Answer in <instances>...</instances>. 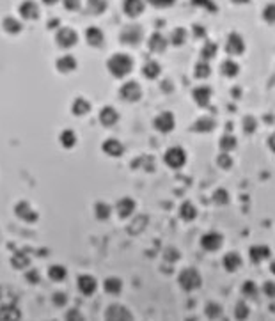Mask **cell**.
I'll return each instance as SVG.
<instances>
[{
  "mask_svg": "<svg viewBox=\"0 0 275 321\" xmlns=\"http://www.w3.org/2000/svg\"><path fill=\"white\" fill-rule=\"evenodd\" d=\"M107 68H108V71L112 73V77L123 78V77H126V75H130V71L133 69V60H132V57L126 54H116L108 59Z\"/></svg>",
  "mask_w": 275,
  "mask_h": 321,
  "instance_id": "6da1fadb",
  "label": "cell"
},
{
  "mask_svg": "<svg viewBox=\"0 0 275 321\" xmlns=\"http://www.w3.org/2000/svg\"><path fill=\"white\" fill-rule=\"evenodd\" d=\"M177 284H179L185 291H194L197 287H201L202 279L196 268H185V270L179 273V277H177Z\"/></svg>",
  "mask_w": 275,
  "mask_h": 321,
  "instance_id": "7a4b0ae2",
  "label": "cell"
},
{
  "mask_svg": "<svg viewBox=\"0 0 275 321\" xmlns=\"http://www.w3.org/2000/svg\"><path fill=\"white\" fill-rule=\"evenodd\" d=\"M163 160L172 169H181L185 165V161H187V153H185L183 147H171V149L165 151Z\"/></svg>",
  "mask_w": 275,
  "mask_h": 321,
  "instance_id": "3957f363",
  "label": "cell"
},
{
  "mask_svg": "<svg viewBox=\"0 0 275 321\" xmlns=\"http://www.w3.org/2000/svg\"><path fill=\"white\" fill-rule=\"evenodd\" d=\"M55 41L59 43L60 48H71V46L77 44L79 36H77V32H75L71 27H62V29L57 32V36H55Z\"/></svg>",
  "mask_w": 275,
  "mask_h": 321,
  "instance_id": "277c9868",
  "label": "cell"
},
{
  "mask_svg": "<svg viewBox=\"0 0 275 321\" xmlns=\"http://www.w3.org/2000/svg\"><path fill=\"white\" fill-rule=\"evenodd\" d=\"M119 38L124 44H138V41L142 39V29L138 25H128L123 29Z\"/></svg>",
  "mask_w": 275,
  "mask_h": 321,
  "instance_id": "5b68a950",
  "label": "cell"
},
{
  "mask_svg": "<svg viewBox=\"0 0 275 321\" xmlns=\"http://www.w3.org/2000/svg\"><path fill=\"white\" fill-rule=\"evenodd\" d=\"M222 243H224V236L218 233H208L204 234L201 238V247L204 248V250H208V252H215V250H218V248L222 247Z\"/></svg>",
  "mask_w": 275,
  "mask_h": 321,
  "instance_id": "8992f818",
  "label": "cell"
},
{
  "mask_svg": "<svg viewBox=\"0 0 275 321\" xmlns=\"http://www.w3.org/2000/svg\"><path fill=\"white\" fill-rule=\"evenodd\" d=\"M15 213L18 219L25 220V222H29V224H32V222H36V220L39 219V215L36 213L34 209H30V204L27 201H20V202L16 204Z\"/></svg>",
  "mask_w": 275,
  "mask_h": 321,
  "instance_id": "52a82bcc",
  "label": "cell"
},
{
  "mask_svg": "<svg viewBox=\"0 0 275 321\" xmlns=\"http://www.w3.org/2000/svg\"><path fill=\"white\" fill-rule=\"evenodd\" d=\"M174 124H176V119H174L172 112H162L155 119V128L162 133L172 132V130H174Z\"/></svg>",
  "mask_w": 275,
  "mask_h": 321,
  "instance_id": "ba28073f",
  "label": "cell"
},
{
  "mask_svg": "<svg viewBox=\"0 0 275 321\" xmlns=\"http://www.w3.org/2000/svg\"><path fill=\"white\" fill-rule=\"evenodd\" d=\"M226 50H227V54H231V55L243 54V52H245V43H243V38H241L240 34H236V32H231L229 38H227Z\"/></svg>",
  "mask_w": 275,
  "mask_h": 321,
  "instance_id": "9c48e42d",
  "label": "cell"
},
{
  "mask_svg": "<svg viewBox=\"0 0 275 321\" xmlns=\"http://www.w3.org/2000/svg\"><path fill=\"white\" fill-rule=\"evenodd\" d=\"M121 96L126 100V101H138L140 100V96H142V89H140V85H138L137 82H126L121 87Z\"/></svg>",
  "mask_w": 275,
  "mask_h": 321,
  "instance_id": "30bf717a",
  "label": "cell"
},
{
  "mask_svg": "<svg viewBox=\"0 0 275 321\" xmlns=\"http://www.w3.org/2000/svg\"><path fill=\"white\" fill-rule=\"evenodd\" d=\"M107 320H112V321H121V320H126L130 321L132 320V314L128 311L126 307L119 305V303H114L107 309V314H105Z\"/></svg>",
  "mask_w": 275,
  "mask_h": 321,
  "instance_id": "8fae6325",
  "label": "cell"
},
{
  "mask_svg": "<svg viewBox=\"0 0 275 321\" xmlns=\"http://www.w3.org/2000/svg\"><path fill=\"white\" fill-rule=\"evenodd\" d=\"M118 121H119V114H118L116 108L114 107H103L101 108V112H99V122H101L103 126L110 128V126H114Z\"/></svg>",
  "mask_w": 275,
  "mask_h": 321,
  "instance_id": "7c38bea8",
  "label": "cell"
},
{
  "mask_svg": "<svg viewBox=\"0 0 275 321\" xmlns=\"http://www.w3.org/2000/svg\"><path fill=\"white\" fill-rule=\"evenodd\" d=\"M196 103L199 107H208V103H210V98H212V89L208 87V85H201V87H196L194 89V93H192Z\"/></svg>",
  "mask_w": 275,
  "mask_h": 321,
  "instance_id": "4fadbf2b",
  "label": "cell"
},
{
  "mask_svg": "<svg viewBox=\"0 0 275 321\" xmlns=\"http://www.w3.org/2000/svg\"><path fill=\"white\" fill-rule=\"evenodd\" d=\"M79 289L80 293H84V295H93L94 291H96V286H98V282H96V279L91 277V275H80L79 277Z\"/></svg>",
  "mask_w": 275,
  "mask_h": 321,
  "instance_id": "5bb4252c",
  "label": "cell"
},
{
  "mask_svg": "<svg viewBox=\"0 0 275 321\" xmlns=\"http://www.w3.org/2000/svg\"><path fill=\"white\" fill-rule=\"evenodd\" d=\"M16 320H21V312L18 307L13 305V303L0 307V321H16Z\"/></svg>",
  "mask_w": 275,
  "mask_h": 321,
  "instance_id": "9a60e30c",
  "label": "cell"
},
{
  "mask_svg": "<svg viewBox=\"0 0 275 321\" xmlns=\"http://www.w3.org/2000/svg\"><path fill=\"white\" fill-rule=\"evenodd\" d=\"M101 149H103V153H107L108 156H114V158H118V156L123 155L124 147L123 144L119 140H116V139H108V140L103 142V146H101Z\"/></svg>",
  "mask_w": 275,
  "mask_h": 321,
  "instance_id": "2e32d148",
  "label": "cell"
},
{
  "mask_svg": "<svg viewBox=\"0 0 275 321\" xmlns=\"http://www.w3.org/2000/svg\"><path fill=\"white\" fill-rule=\"evenodd\" d=\"M20 15L23 16L25 20H36V18H39V7H38L36 2L27 0V2H23V4L20 5Z\"/></svg>",
  "mask_w": 275,
  "mask_h": 321,
  "instance_id": "e0dca14e",
  "label": "cell"
},
{
  "mask_svg": "<svg viewBox=\"0 0 275 321\" xmlns=\"http://www.w3.org/2000/svg\"><path fill=\"white\" fill-rule=\"evenodd\" d=\"M116 208H118V213H119V217H121V219H128V217H130V215L135 211V208H137V206H135V201H133V199H130V197H123V199L118 202V206H116Z\"/></svg>",
  "mask_w": 275,
  "mask_h": 321,
  "instance_id": "ac0fdd59",
  "label": "cell"
},
{
  "mask_svg": "<svg viewBox=\"0 0 275 321\" xmlns=\"http://www.w3.org/2000/svg\"><path fill=\"white\" fill-rule=\"evenodd\" d=\"M148 46H149V50H151V52L162 54V52H165V48H167V39L163 38L160 32H155V34L149 38Z\"/></svg>",
  "mask_w": 275,
  "mask_h": 321,
  "instance_id": "d6986e66",
  "label": "cell"
},
{
  "mask_svg": "<svg viewBox=\"0 0 275 321\" xmlns=\"http://www.w3.org/2000/svg\"><path fill=\"white\" fill-rule=\"evenodd\" d=\"M249 254H251V259L254 263H261V261H265V259L270 258L272 250L268 247H265V245H255V247H251Z\"/></svg>",
  "mask_w": 275,
  "mask_h": 321,
  "instance_id": "ffe728a7",
  "label": "cell"
},
{
  "mask_svg": "<svg viewBox=\"0 0 275 321\" xmlns=\"http://www.w3.org/2000/svg\"><path fill=\"white\" fill-rule=\"evenodd\" d=\"M123 9L128 16H138L144 11V0H124Z\"/></svg>",
  "mask_w": 275,
  "mask_h": 321,
  "instance_id": "44dd1931",
  "label": "cell"
},
{
  "mask_svg": "<svg viewBox=\"0 0 275 321\" xmlns=\"http://www.w3.org/2000/svg\"><path fill=\"white\" fill-rule=\"evenodd\" d=\"M85 39H87V43L91 44V46H101L103 44V32L98 29V27H89L87 30H85Z\"/></svg>",
  "mask_w": 275,
  "mask_h": 321,
  "instance_id": "7402d4cb",
  "label": "cell"
},
{
  "mask_svg": "<svg viewBox=\"0 0 275 321\" xmlns=\"http://www.w3.org/2000/svg\"><path fill=\"white\" fill-rule=\"evenodd\" d=\"M57 69L60 73H71L77 69V59L73 55H64L57 60Z\"/></svg>",
  "mask_w": 275,
  "mask_h": 321,
  "instance_id": "603a6c76",
  "label": "cell"
},
{
  "mask_svg": "<svg viewBox=\"0 0 275 321\" xmlns=\"http://www.w3.org/2000/svg\"><path fill=\"white\" fill-rule=\"evenodd\" d=\"M213 128H215V121H213L212 117H201V119H197L194 124H192V132H212Z\"/></svg>",
  "mask_w": 275,
  "mask_h": 321,
  "instance_id": "cb8c5ba5",
  "label": "cell"
},
{
  "mask_svg": "<svg viewBox=\"0 0 275 321\" xmlns=\"http://www.w3.org/2000/svg\"><path fill=\"white\" fill-rule=\"evenodd\" d=\"M241 266V258L238 252H229L224 256V268L227 272H236Z\"/></svg>",
  "mask_w": 275,
  "mask_h": 321,
  "instance_id": "d4e9b609",
  "label": "cell"
},
{
  "mask_svg": "<svg viewBox=\"0 0 275 321\" xmlns=\"http://www.w3.org/2000/svg\"><path fill=\"white\" fill-rule=\"evenodd\" d=\"M89 110H91V103L85 98H77L71 105V112L75 116H85V114H89Z\"/></svg>",
  "mask_w": 275,
  "mask_h": 321,
  "instance_id": "484cf974",
  "label": "cell"
},
{
  "mask_svg": "<svg viewBox=\"0 0 275 321\" xmlns=\"http://www.w3.org/2000/svg\"><path fill=\"white\" fill-rule=\"evenodd\" d=\"M160 71H162V68H160V64H158L157 60H148V62L144 64V68H142L144 77L149 78V80H155V78H158Z\"/></svg>",
  "mask_w": 275,
  "mask_h": 321,
  "instance_id": "4316f807",
  "label": "cell"
},
{
  "mask_svg": "<svg viewBox=\"0 0 275 321\" xmlns=\"http://www.w3.org/2000/svg\"><path fill=\"white\" fill-rule=\"evenodd\" d=\"M179 217H181L185 222H192V220L197 217V209L196 206L192 204L190 201H187V202H183L181 208H179Z\"/></svg>",
  "mask_w": 275,
  "mask_h": 321,
  "instance_id": "83f0119b",
  "label": "cell"
},
{
  "mask_svg": "<svg viewBox=\"0 0 275 321\" xmlns=\"http://www.w3.org/2000/svg\"><path fill=\"white\" fill-rule=\"evenodd\" d=\"M121 289H123V281H121V279H118V277L105 279V291H107L108 295H119Z\"/></svg>",
  "mask_w": 275,
  "mask_h": 321,
  "instance_id": "f1b7e54d",
  "label": "cell"
},
{
  "mask_svg": "<svg viewBox=\"0 0 275 321\" xmlns=\"http://www.w3.org/2000/svg\"><path fill=\"white\" fill-rule=\"evenodd\" d=\"M59 140H60V146H62V147H66V149H71V147L77 144V135H75L73 130H64V132L60 133Z\"/></svg>",
  "mask_w": 275,
  "mask_h": 321,
  "instance_id": "f546056e",
  "label": "cell"
},
{
  "mask_svg": "<svg viewBox=\"0 0 275 321\" xmlns=\"http://www.w3.org/2000/svg\"><path fill=\"white\" fill-rule=\"evenodd\" d=\"M110 213H112V208L107 204V202H96L94 206V215L98 220H108L110 219Z\"/></svg>",
  "mask_w": 275,
  "mask_h": 321,
  "instance_id": "4dcf8cb0",
  "label": "cell"
},
{
  "mask_svg": "<svg viewBox=\"0 0 275 321\" xmlns=\"http://www.w3.org/2000/svg\"><path fill=\"white\" fill-rule=\"evenodd\" d=\"M2 27H4L5 32H9V34H18L23 27H21V23L18 21L16 18H4V21H2Z\"/></svg>",
  "mask_w": 275,
  "mask_h": 321,
  "instance_id": "1f68e13d",
  "label": "cell"
},
{
  "mask_svg": "<svg viewBox=\"0 0 275 321\" xmlns=\"http://www.w3.org/2000/svg\"><path fill=\"white\" fill-rule=\"evenodd\" d=\"M220 71H222V75H226V77L233 78V77H236V75H238V71H240V66H238L235 60H224V62H222V66H220Z\"/></svg>",
  "mask_w": 275,
  "mask_h": 321,
  "instance_id": "d6a6232c",
  "label": "cell"
},
{
  "mask_svg": "<svg viewBox=\"0 0 275 321\" xmlns=\"http://www.w3.org/2000/svg\"><path fill=\"white\" fill-rule=\"evenodd\" d=\"M66 275H68V272H66V268L60 266V264H54V266L48 268V277L52 279V281L60 282V281L66 279Z\"/></svg>",
  "mask_w": 275,
  "mask_h": 321,
  "instance_id": "836d02e7",
  "label": "cell"
},
{
  "mask_svg": "<svg viewBox=\"0 0 275 321\" xmlns=\"http://www.w3.org/2000/svg\"><path fill=\"white\" fill-rule=\"evenodd\" d=\"M87 5H89V11L94 13V15H103L108 7L107 0H87Z\"/></svg>",
  "mask_w": 275,
  "mask_h": 321,
  "instance_id": "e575fe53",
  "label": "cell"
},
{
  "mask_svg": "<svg viewBox=\"0 0 275 321\" xmlns=\"http://www.w3.org/2000/svg\"><path fill=\"white\" fill-rule=\"evenodd\" d=\"M30 263V259L25 256L23 252H16L13 258H11V264L16 268V270H23V268H27Z\"/></svg>",
  "mask_w": 275,
  "mask_h": 321,
  "instance_id": "d590c367",
  "label": "cell"
},
{
  "mask_svg": "<svg viewBox=\"0 0 275 321\" xmlns=\"http://www.w3.org/2000/svg\"><path fill=\"white\" fill-rule=\"evenodd\" d=\"M185 41H187V30L183 29V27H177V29L172 30V34H171V43L172 44L181 46V44H185Z\"/></svg>",
  "mask_w": 275,
  "mask_h": 321,
  "instance_id": "8d00e7d4",
  "label": "cell"
},
{
  "mask_svg": "<svg viewBox=\"0 0 275 321\" xmlns=\"http://www.w3.org/2000/svg\"><path fill=\"white\" fill-rule=\"evenodd\" d=\"M212 199L215 204H227L229 202V194H227V190L226 188H216L215 192H213L212 195Z\"/></svg>",
  "mask_w": 275,
  "mask_h": 321,
  "instance_id": "74e56055",
  "label": "cell"
},
{
  "mask_svg": "<svg viewBox=\"0 0 275 321\" xmlns=\"http://www.w3.org/2000/svg\"><path fill=\"white\" fill-rule=\"evenodd\" d=\"M216 44L213 43V41H208L206 44H204V48L201 50V57L204 59V60H208V59H213L216 55Z\"/></svg>",
  "mask_w": 275,
  "mask_h": 321,
  "instance_id": "f35d334b",
  "label": "cell"
},
{
  "mask_svg": "<svg viewBox=\"0 0 275 321\" xmlns=\"http://www.w3.org/2000/svg\"><path fill=\"white\" fill-rule=\"evenodd\" d=\"M192 5H196V7H202V9L210 11V13H216V4L213 0H192Z\"/></svg>",
  "mask_w": 275,
  "mask_h": 321,
  "instance_id": "ab89813d",
  "label": "cell"
},
{
  "mask_svg": "<svg viewBox=\"0 0 275 321\" xmlns=\"http://www.w3.org/2000/svg\"><path fill=\"white\" fill-rule=\"evenodd\" d=\"M220 147L224 149V151H233L236 147V137H233V135H224L220 139Z\"/></svg>",
  "mask_w": 275,
  "mask_h": 321,
  "instance_id": "60d3db41",
  "label": "cell"
},
{
  "mask_svg": "<svg viewBox=\"0 0 275 321\" xmlns=\"http://www.w3.org/2000/svg\"><path fill=\"white\" fill-rule=\"evenodd\" d=\"M210 73H212V68H210V64L208 62H199L196 64V77L197 78H206L210 77Z\"/></svg>",
  "mask_w": 275,
  "mask_h": 321,
  "instance_id": "b9f144b4",
  "label": "cell"
},
{
  "mask_svg": "<svg viewBox=\"0 0 275 321\" xmlns=\"http://www.w3.org/2000/svg\"><path fill=\"white\" fill-rule=\"evenodd\" d=\"M140 165H144V169L148 170V172H151L155 167H153V158L151 156H140L138 160H135L132 163V167H140Z\"/></svg>",
  "mask_w": 275,
  "mask_h": 321,
  "instance_id": "7bdbcfd3",
  "label": "cell"
},
{
  "mask_svg": "<svg viewBox=\"0 0 275 321\" xmlns=\"http://www.w3.org/2000/svg\"><path fill=\"white\" fill-rule=\"evenodd\" d=\"M222 305H218V303H215V302H210V303H206V316L208 318H218L222 314Z\"/></svg>",
  "mask_w": 275,
  "mask_h": 321,
  "instance_id": "ee69618b",
  "label": "cell"
},
{
  "mask_svg": "<svg viewBox=\"0 0 275 321\" xmlns=\"http://www.w3.org/2000/svg\"><path fill=\"white\" fill-rule=\"evenodd\" d=\"M148 224V217H138V222L135 220L132 225H130V229H128V233L130 234H137V233H140L142 231V225H146Z\"/></svg>",
  "mask_w": 275,
  "mask_h": 321,
  "instance_id": "f6af8a7d",
  "label": "cell"
},
{
  "mask_svg": "<svg viewBox=\"0 0 275 321\" xmlns=\"http://www.w3.org/2000/svg\"><path fill=\"white\" fill-rule=\"evenodd\" d=\"M235 316L238 318V320H245V318L249 316V307H247L245 302H238V303H236Z\"/></svg>",
  "mask_w": 275,
  "mask_h": 321,
  "instance_id": "bcb514c9",
  "label": "cell"
},
{
  "mask_svg": "<svg viewBox=\"0 0 275 321\" xmlns=\"http://www.w3.org/2000/svg\"><path fill=\"white\" fill-rule=\"evenodd\" d=\"M241 293H243L245 297L254 298L255 295H257V287H255V284L252 282V281H247V282L243 284V287H241Z\"/></svg>",
  "mask_w": 275,
  "mask_h": 321,
  "instance_id": "7dc6e473",
  "label": "cell"
},
{
  "mask_svg": "<svg viewBox=\"0 0 275 321\" xmlns=\"http://www.w3.org/2000/svg\"><path fill=\"white\" fill-rule=\"evenodd\" d=\"M216 163H218V167H222V169H231L233 167V158L227 153H224V155L218 156V160H216Z\"/></svg>",
  "mask_w": 275,
  "mask_h": 321,
  "instance_id": "c3c4849f",
  "label": "cell"
},
{
  "mask_svg": "<svg viewBox=\"0 0 275 321\" xmlns=\"http://www.w3.org/2000/svg\"><path fill=\"white\" fill-rule=\"evenodd\" d=\"M243 130H245V133L255 132V119L252 116H247L245 119H243Z\"/></svg>",
  "mask_w": 275,
  "mask_h": 321,
  "instance_id": "681fc988",
  "label": "cell"
},
{
  "mask_svg": "<svg viewBox=\"0 0 275 321\" xmlns=\"http://www.w3.org/2000/svg\"><path fill=\"white\" fill-rule=\"evenodd\" d=\"M52 300H54V303L57 307H64V305H66V302H68V295H66V293H62V291H57L54 295V298H52Z\"/></svg>",
  "mask_w": 275,
  "mask_h": 321,
  "instance_id": "f907efd6",
  "label": "cell"
},
{
  "mask_svg": "<svg viewBox=\"0 0 275 321\" xmlns=\"http://www.w3.org/2000/svg\"><path fill=\"white\" fill-rule=\"evenodd\" d=\"M64 7H66L68 11H79L80 0H64Z\"/></svg>",
  "mask_w": 275,
  "mask_h": 321,
  "instance_id": "816d5d0a",
  "label": "cell"
},
{
  "mask_svg": "<svg viewBox=\"0 0 275 321\" xmlns=\"http://www.w3.org/2000/svg\"><path fill=\"white\" fill-rule=\"evenodd\" d=\"M148 2L155 7H169V5L174 4V0H148Z\"/></svg>",
  "mask_w": 275,
  "mask_h": 321,
  "instance_id": "f5cc1de1",
  "label": "cell"
},
{
  "mask_svg": "<svg viewBox=\"0 0 275 321\" xmlns=\"http://www.w3.org/2000/svg\"><path fill=\"white\" fill-rule=\"evenodd\" d=\"M165 259L176 261V259H179V252H177L176 248H167V250H165Z\"/></svg>",
  "mask_w": 275,
  "mask_h": 321,
  "instance_id": "db71d44e",
  "label": "cell"
},
{
  "mask_svg": "<svg viewBox=\"0 0 275 321\" xmlns=\"http://www.w3.org/2000/svg\"><path fill=\"white\" fill-rule=\"evenodd\" d=\"M27 281H29L30 284L39 282V273H38V270H30V272L27 273Z\"/></svg>",
  "mask_w": 275,
  "mask_h": 321,
  "instance_id": "11a10c76",
  "label": "cell"
},
{
  "mask_svg": "<svg viewBox=\"0 0 275 321\" xmlns=\"http://www.w3.org/2000/svg\"><path fill=\"white\" fill-rule=\"evenodd\" d=\"M274 13H275V7L270 4V5H268V7L265 9V13H263V16L266 18V21H270V23L274 21Z\"/></svg>",
  "mask_w": 275,
  "mask_h": 321,
  "instance_id": "9f6ffc18",
  "label": "cell"
},
{
  "mask_svg": "<svg viewBox=\"0 0 275 321\" xmlns=\"http://www.w3.org/2000/svg\"><path fill=\"white\" fill-rule=\"evenodd\" d=\"M192 29H194V36H196V38H204V36H206V30H204V27H201V25H194Z\"/></svg>",
  "mask_w": 275,
  "mask_h": 321,
  "instance_id": "6f0895ef",
  "label": "cell"
},
{
  "mask_svg": "<svg viewBox=\"0 0 275 321\" xmlns=\"http://www.w3.org/2000/svg\"><path fill=\"white\" fill-rule=\"evenodd\" d=\"M66 320H82V314H80L77 309H71V311L66 314Z\"/></svg>",
  "mask_w": 275,
  "mask_h": 321,
  "instance_id": "680465c9",
  "label": "cell"
},
{
  "mask_svg": "<svg viewBox=\"0 0 275 321\" xmlns=\"http://www.w3.org/2000/svg\"><path fill=\"white\" fill-rule=\"evenodd\" d=\"M263 291L266 293V297L274 298V282H265V286H263Z\"/></svg>",
  "mask_w": 275,
  "mask_h": 321,
  "instance_id": "91938a15",
  "label": "cell"
},
{
  "mask_svg": "<svg viewBox=\"0 0 275 321\" xmlns=\"http://www.w3.org/2000/svg\"><path fill=\"white\" fill-rule=\"evenodd\" d=\"M43 2H44L46 5H54V4H57L59 0H43Z\"/></svg>",
  "mask_w": 275,
  "mask_h": 321,
  "instance_id": "94428289",
  "label": "cell"
},
{
  "mask_svg": "<svg viewBox=\"0 0 275 321\" xmlns=\"http://www.w3.org/2000/svg\"><path fill=\"white\" fill-rule=\"evenodd\" d=\"M55 25H59V20H54V21H48V27L52 29V27H55Z\"/></svg>",
  "mask_w": 275,
  "mask_h": 321,
  "instance_id": "6125c7cd",
  "label": "cell"
},
{
  "mask_svg": "<svg viewBox=\"0 0 275 321\" xmlns=\"http://www.w3.org/2000/svg\"><path fill=\"white\" fill-rule=\"evenodd\" d=\"M231 94H233V96H240V89H233Z\"/></svg>",
  "mask_w": 275,
  "mask_h": 321,
  "instance_id": "be15d7a7",
  "label": "cell"
},
{
  "mask_svg": "<svg viewBox=\"0 0 275 321\" xmlns=\"http://www.w3.org/2000/svg\"><path fill=\"white\" fill-rule=\"evenodd\" d=\"M235 2H238V4H245V2H249V0H235Z\"/></svg>",
  "mask_w": 275,
  "mask_h": 321,
  "instance_id": "e7e4bbea",
  "label": "cell"
}]
</instances>
